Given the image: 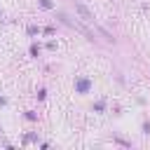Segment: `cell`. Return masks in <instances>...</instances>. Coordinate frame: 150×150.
I'll return each mask as SVG.
<instances>
[{"label": "cell", "instance_id": "1", "mask_svg": "<svg viewBox=\"0 0 150 150\" xmlns=\"http://www.w3.org/2000/svg\"><path fill=\"white\" fill-rule=\"evenodd\" d=\"M75 9H77V12L82 14V19H84V21H94V16L89 14V9H87L84 5H80V2H77V5H75Z\"/></svg>", "mask_w": 150, "mask_h": 150}]
</instances>
